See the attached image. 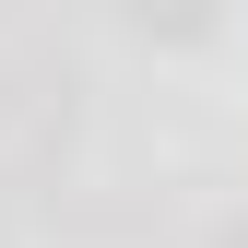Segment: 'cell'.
I'll return each mask as SVG.
<instances>
[{"label":"cell","instance_id":"cell-1","mask_svg":"<svg viewBox=\"0 0 248 248\" xmlns=\"http://www.w3.org/2000/svg\"><path fill=\"white\" fill-rule=\"evenodd\" d=\"M213 12H225V0H130V24H142L154 47H201V36H213Z\"/></svg>","mask_w":248,"mask_h":248},{"label":"cell","instance_id":"cell-2","mask_svg":"<svg viewBox=\"0 0 248 248\" xmlns=\"http://www.w3.org/2000/svg\"><path fill=\"white\" fill-rule=\"evenodd\" d=\"M12 118H24V107H12V59H0V154H12Z\"/></svg>","mask_w":248,"mask_h":248},{"label":"cell","instance_id":"cell-3","mask_svg":"<svg viewBox=\"0 0 248 248\" xmlns=\"http://www.w3.org/2000/svg\"><path fill=\"white\" fill-rule=\"evenodd\" d=\"M24 12H47V0H0V24H24Z\"/></svg>","mask_w":248,"mask_h":248}]
</instances>
